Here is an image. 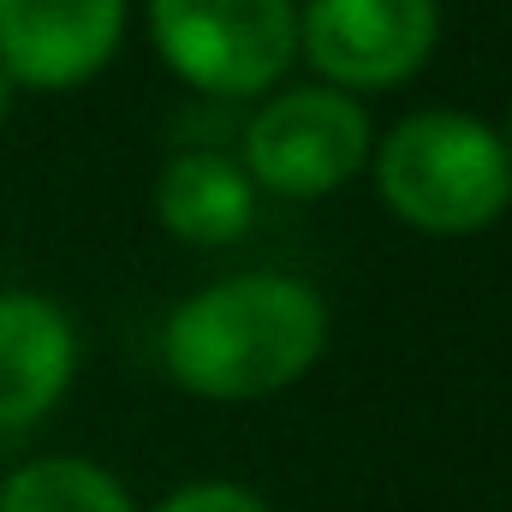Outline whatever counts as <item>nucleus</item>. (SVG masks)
<instances>
[{
    "label": "nucleus",
    "instance_id": "nucleus-1",
    "mask_svg": "<svg viewBox=\"0 0 512 512\" xmlns=\"http://www.w3.org/2000/svg\"><path fill=\"white\" fill-rule=\"evenodd\" d=\"M328 352V304L310 280L245 268L191 292L161 328V364L173 387L215 405L286 393Z\"/></svg>",
    "mask_w": 512,
    "mask_h": 512
},
{
    "label": "nucleus",
    "instance_id": "nucleus-2",
    "mask_svg": "<svg viewBox=\"0 0 512 512\" xmlns=\"http://www.w3.org/2000/svg\"><path fill=\"white\" fill-rule=\"evenodd\" d=\"M382 203L429 239H471L512 203L501 131L459 108H417L370 149Z\"/></svg>",
    "mask_w": 512,
    "mask_h": 512
},
{
    "label": "nucleus",
    "instance_id": "nucleus-3",
    "mask_svg": "<svg viewBox=\"0 0 512 512\" xmlns=\"http://www.w3.org/2000/svg\"><path fill=\"white\" fill-rule=\"evenodd\" d=\"M161 66L203 96L274 90L298 60V0H149Z\"/></svg>",
    "mask_w": 512,
    "mask_h": 512
},
{
    "label": "nucleus",
    "instance_id": "nucleus-4",
    "mask_svg": "<svg viewBox=\"0 0 512 512\" xmlns=\"http://www.w3.org/2000/svg\"><path fill=\"white\" fill-rule=\"evenodd\" d=\"M370 149H376V126L358 96L334 84H292L256 108L239 167L251 173L256 191L316 203L352 185L370 167Z\"/></svg>",
    "mask_w": 512,
    "mask_h": 512
},
{
    "label": "nucleus",
    "instance_id": "nucleus-5",
    "mask_svg": "<svg viewBox=\"0 0 512 512\" xmlns=\"http://www.w3.org/2000/svg\"><path fill=\"white\" fill-rule=\"evenodd\" d=\"M441 6L435 0H304L298 6V54L316 84L346 96L399 90L435 54Z\"/></svg>",
    "mask_w": 512,
    "mask_h": 512
},
{
    "label": "nucleus",
    "instance_id": "nucleus-6",
    "mask_svg": "<svg viewBox=\"0 0 512 512\" xmlns=\"http://www.w3.org/2000/svg\"><path fill=\"white\" fill-rule=\"evenodd\" d=\"M126 36V0H0V72L12 90H78Z\"/></svg>",
    "mask_w": 512,
    "mask_h": 512
},
{
    "label": "nucleus",
    "instance_id": "nucleus-7",
    "mask_svg": "<svg viewBox=\"0 0 512 512\" xmlns=\"http://www.w3.org/2000/svg\"><path fill=\"white\" fill-rule=\"evenodd\" d=\"M78 370L72 316L42 292H0V429L42 423Z\"/></svg>",
    "mask_w": 512,
    "mask_h": 512
},
{
    "label": "nucleus",
    "instance_id": "nucleus-8",
    "mask_svg": "<svg viewBox=\"0 0 512 512\" xmlns=\"http://www.w3.org/2000/svg\"><path fill=\"white\" fill-rule=\"evenodd\" d=\"M155 215L185 245H233L256 221V185L221 149H179L155 179Z\"/></svg>",
    "mask_w": 512,
    "mask_h": 512
},
{
    "label": "nucleus",
    "instance_id": "nucleus-9",
    "mask_svg": "<svg viewBox=\"0 0 512 512\" xmlns=\"http://www.w3.org/2000/svg\"><path fill=\"white\" fill-rule=\"evenodd\" d=\"M0 512H137L126 483L78 453H48L0 483Z\"/></svg>",
    "mask_w": 512,
    "mask_h": 512
},
{
    "label": "nucleus",
    "instance_id": "nucleus-10",
    "mask_svg": "<svg viewBox=\"0 0 512 512\" xmlns=\"http://www.w3.org/2000/svg\"><path fill=\"white\" fill-rule=\"evenodd\" d=\"M155 512H268V501L245 483H185Z\"/></svg>",
    "mask_w": 512,
    "mask_h": 512
},
{
    "label": "nucleus",
    "instance_id": "nucleus-11",
    "mask_svg": "<svg viewBox=\"0 0 512 512\" xmlns=\"http://www.w3.org/2000/svg\"><path fill=\"white\" fill-rule=\"evenodd\" d=\"M6 108H12V78L0 72V120H6Z\"/></svg>",
    "mask_w": 512,
    "mask_h": 512
},
{
    "label": "nucleus",
    "instance_id": "nucleus-12",
    "mask_svg": "<svg viewBox=\"0 0 512 512\" xmlns=\"http://www.w3.org/2000/svg\"><path fill=\"white\" fill-rule=\"evenodd\" d=\"M501 149H507V161H512V108H507V120H501Z\"/></svg>",
    "mask_w": 512,
    "mask_h": 512
}]
</instances>
